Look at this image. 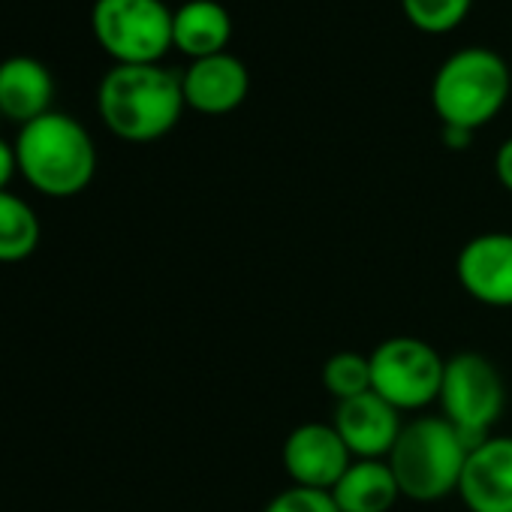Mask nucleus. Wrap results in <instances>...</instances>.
<instances>
[{
    "label": "nucleus",
    "mask_w": 512,
    "mask_h": 512,
    "mask_svg": "<svg viewBox=\"0 0 512 512\" xmlns=\"http://www.w3.org/2000/svg\"><path fill=\"white\" fill-rule=\"evenodd\" d=\"M263 512H341L332 500L329 491H317V488H302V485H290L287 491L275 494Z\"/></svg>",
    "instance_id": "19"
},
{
    "label": "nucleus",
    "mask_w": 512,
    "mask_h": 512,
    "mask_svg": "<svg viewBox=\"0 0 512 512\" xmlns=\"http://www.w3.org/2000/svg\"><path fill=\"white\" fill-rule=\"evenodd\" d=\"M470 446L443 416H416L404 422L392 452L386 455L401 497L431 503L458 491Z\"/></svg>",
    "instance_id": "4"
},
{
    "label": "nucleus",
    "mask_w": 512,
    "mask_h": 512,
    "mask_svg": "<svg viewBox=\"0 0 512 512\" xmlns=\"http://www.w3.org/2000/svg\"><path fill=\"white\" fill-rule=\"evenodd\" d=\"M470 4L473 0H401L404 16L416 28L431 34L452 31L455 25H461L464 16L470 13Z\"/></svg>",
    "instance_id": "18"
},
{
    "label": "nucleus",
    "mask_w": 512,
    "mask_h": 512,
    "mask_svg": "<svg viewBox=\"0 0 512 512\" xmlns=\"http://www.w3.org/2000/svg\"><path fill=\"white\" fill-rule=\"evenodd\" d=\"M184 103L202 115H226L238 109L250 91L247 64L232 52H217L208 58H196L181 73Z\"/></svg>",
    "instance_id": "12"
},
{
    "label": "nucleus",
    "mask_w": 512,
    "mask_h": 512,
    "mask_svg": "<svg viewBox=\"0 0 512 512\" xmlns=\"http://www.w3.org/2000/svg\"><path fill=\"white\" fill-rule=\"evenodd\" d=\"M184 106L181 76L160 64H115L97 88L103 124L124 142L163 139Z\"/></svg>",
    "instance_id": "1"
},
{
    "label": "nucleus",
    "mask_w": 512,
    "mask_h": 512,
    "mask_svg": "<svg viewBox=\"0 0 512 512\" xmlns=\"http://www.w3.org/2000/svg\"><path fill=\"white\" fill-rule=\"evenodd\" d=\"M332 425L353 458H386L404 428L401 413L374 389L350 401H338Z\"/></svg>",
    "instance_id": "11"
},
{
    "label": "nucleus",
    "mask_w": 512,
    "mask_h": 512,
    "mask_svg": "<svg viewBox=\"0 0 512 512\" xmlns=\"http://www.w3.org/2000/svg\"><path fill=\"white\" fill-rule=\"evenodd\" d=\"M166 0H94L91 31L118 64H157L172 49Z\"/></svg>",
    "instance_id": "6"
},
{
    "label": "nucleus",
    "mask_w": 512,
    "mask_h": 512,
    "mask_svg": "<svg viewBox=\"0 0 512 512\" xmlns=\"http://www.w3.org/2000/svg\"><path fill=\"white\" fill-rule=\"evenodd\" d=\"M494 175L512 193V136L503 139L500 148H497V154H494Z\"/></svg>",
    "instance_id": "20"
},
{
    "label": "nucleus",
    "mask_w": 512,
    "mask_h": 512,
    "mask_svg": "<svg viewBox=\"0 0 512 512\" xmlns=\"http://www.w3.org/2000/svg\"><path fill=\"white\" fill-rule=\"evenodd\" d=\"M467 512H512V437L491 434L467 452L461 482Z\"/></svg>",
    "instance_id": "10"
},
{
    "label": "nucleus",
    "mask_w": 512,
    "mask_h": 512,
    "mask_svg": "<svg viewBox=\"0 0 512 512\" xmlns=\"http://www.w3.org/2000/svg\"><path fill=\"white\" fill-rule=\"evenodd\" d=\"M437 404L440 416L473 449L491 437L506 404V386L494 362L482 353H455L446 359Z\"/></svg>",
    "instance_id": "5"
},
{
    "label": "nucleus",
    "mask_w": 512,
    "mask_h": 512,
    "mask_svg": "<svg viewBox=\"0 0 512 512\" xmlns=\"http://www.w3.org/2000/svg\"><path fill=\"white\" fill-rule=\"evenodd\" d=\"M461 290L488 308H512V232L473 235L455 260Z\"/></svg>",
    "instance_id": "9"
},
{
    "label": "nucleus",
    "mask_w": 512,
    "mask_h": 512,
    "mask_svg": "<svg viewBox=\"0 0 512 512\" xmlns=\"http://www.w3.org/2000/svg\"><path fill=\"white\" fill-rule=\"evenodd\" d=\"M371 389L398 413L425 410L440 398L446 359L422 338L398 335L371 353Z\"/></svg>",
    "instance_id": "7"
},
{
    "label": "nucleus",
    "mask_w": 512,
    "mask_h": 512,
    "mask_svg": "<svg viewBox=\"0 0 512 512\" xmlns=\"http://www.w3.org/2000/svg\"><path fill=\"white\" fill-rule=\"evenodd\" d=\"M16 172H19L16 145H10L7 139H0V190H10V181H13Z\"/></svg>",
    "instance_id": "21"
},
{
    "label": "nucleus",
    "mask_w": 512,
    "mask_h": 512,
    "mask_svg": "<svg viewBox=\"0 0 512 512\" xmlns=\"http://www.w3.org/2000/svg\"><path fill=\"white\" fill-rule=\"evenodd\" d=\"M19 175L43 196L67 199L82 193L97 172L91 133L67 112H46L16 136Z\"/></svg>",
    "instance_id": "2"
},
{
    "label": "nucleus",
    "mask_w": 512,
    "mask_h": 512,
    "mask_svg": "<svg viewBox=\"0 0 512 512\" xmlns=\"http://www.w3.org/2000/svg\"><path fill=\"white\" fill-rule=\"evenodd\" d=\"M55 79L40 58L13 55L0 61V115L16 124H31L52 112Z\"/></svg>",
    "instance_id": "13"
},
{
    "label": "nucleus",
    "mask_w": 512,
    "mask_h": 512,
    "mask_svg": "<svg viewBox=\"0 0 512 512\" xmlns=\"http://www.w3.org/2000/svg\"><path fill=\"white\" fill-rule=\"evenodd\" d=\"M37 211L16 193L0 190V263H22L40 247Z\"/></svg>",
    "instance_id": "16"
},
{
    "label": "nucleus",
    "mask_w": 512,
    "mask_h": 512,
    "mask_svg": "<svg viewBox=\"0 0 512 512\" xmlns=\"http://www.w3.org/2000/svg\"><path fill=\"white\" fill-rule=\"evenodd\" d=\"M512 91V73L503 55L485 46L455 49L431 79V106L443 127L476 130L488 124Z\"/></svg>",
    "instance_id": "3"
},
{
    "label": "nucleus",
    "mask_w": 512,
    "mask_h": 512,
    "mask_svg": "<svg viewBox=\"0 0 512 512\" xmlns=\"http://www.w3.org/2000/svg\"><path fill=\"white\" fill-rule=\"evenodd\" d=\"M473 139V130H464V127H443V142L449 148H467Z\"/></svg>",
    "instance_id": "22"
},
{
    "label": "nucleus",
    "mask_w": 512,
    "mask_h": 512,
    "mask_svg": "<svg viewBox=\"0 0 512 512\" xmlns=\"http://www.w3.org/2000/svg\"><path fill=\"white\" fill-rule=\"evenodd\" d=\"M281 461L293 485L332 491L344 470L353 464V455L335 425L326 422H305L293 428L284 440Z\"/></svg>",
    "instance_id": "8"
},
{
    "label": "nucleus",
    "mask_w": 512,
    "mask_h": 512,
    "mask_svg": "<svg viewBox=\"0 0 512 512\" xmlns=\"http://www.w3.org/2000/svg\"><path fill=\"white\" fill-rule=\"evenodd\" d=\"M229 37L232 16L220 0H184L172 13V46L193 61L226 52Z\"/></svg>",
    "instance_id": "15"
},
{
    "label": "nucleus",
    "mask_w": 512,
    "mask_h": 512,
    "mask_svg": "<svg viewBox=\"0 0 512 512\" xmlns=\"http://www.w3.org/2000/svg\"><path fill=\"white\" fill-rule=\"evenodd\" d=\"M329 494L341 512H389L401 488L386 458H353Z\"/></svg>",
    "instance_id": "14"
},
{
    "label": "nucleus",
    "mask_w": 512,
    "mask_h": 512,
    "mask_svg": "<svg viewBox=\"0 0 512 512\" xmlns=\"http://www.w3.org/2000/svg\"><path fill=\"white\" fill-rule=\"evenodd\" d=\"M323 386L335 401H350L371 392V359L356 350H341L323 365Z\"/></svg>",
    "instance_id": "17"
}]
</instances>
